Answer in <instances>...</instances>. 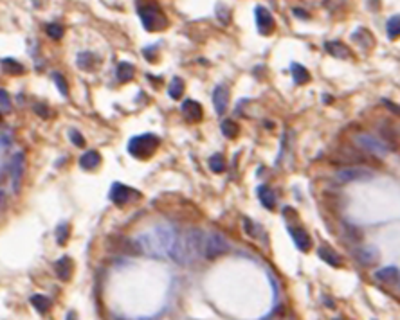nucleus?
Returning a JSON list of instances; mask_svg holds the SVG:
<instances>
[{
  "label": "nucleus",
  "mask_w": 400,
  "mask_h": 320,
  "mask_svg": "<svg viewBox=\"0 0 400 320\" xmlns=\"http://www.w3.org/2000/svg\"><path fill=\"white\" fill-rule=\"evenodd\" d=\"M55 270H56V275L58 279L61 281H69L70 275H72V270H74V265H72V259L70 257H61L58 263L55 265Z\"/></svg>",
  "instance_id": "obj_16"
},
{
  "label": "nucleus",
  "mask_w": 400,
  "mask_h": 320,
  "mask_svg": "<svg viewBox=\"0 0 400 320\" xmlns=\"http://www.w3.org/2000/svg\"><path fill=\"white\" fill-rule=\"evenodd\" d=\"M177 239V232L170 225H157L143 232L137 237V248L150 257H166L171 254L173 243Z\"/></svg>",
  "instance_id": "obj_1"
},
{
  "label": "nucleus",
  "mask_w": 400,
  "mask_h": 320,
  "mask_svg": "<svg viewBox=\"0 0 400 320\" xmlns=\"http://www.w3.org/2000/svg\"><path fill=\"white\" fill-rule=\"evenodd\" d=\"M353 140H355V144L359 148L366 149L371 155L382 157V155H388V151H390L384 140H381V138L371 135V133H357L355 137H353Z\"/></svg>",
  "instance_id": "obj_6"
},
{
  "label": "nucleus",
  "mask_w": 400,
  "mask_h": 320,
  "mask_svg": "<svg viewBox=\"0 0 400 320\" xmlns=\"http://www.w3.org/2000/svg\"><path fill=\"white\" fill-rule=\"evenodd\" d=\"M0 110L2 112H11V97L4 89H0Z\"/></svg>",
  "instance_id": "obj_32"
},
{
  "label": "nucleus",
  "mask_w": 400,
  "mask_h": 320,
  "mask_svg": "<svg viewBox=\"0 0 400 320\" xmlns=\"http://www.w3.org/2000/svg\"><path fill=\"white\" fill-rule=\"evenodd\" d=\"M238 124L234 123V121H231V119H228V121H224L222 123V133L226 135L228 138H234L238 135Z\"/></svg>",
  "instance_id": "obj_27"
},
{
  "label": "nucleus",
  "mask_w": 400,
  "mask_h": 320,
  "mask_svg": "<svg viewBox=\"0 0 400 320\" xmlns=\"http://www.w3.org/2000/svg\"><path fill=\"white\" fill-rule=\"evenodd\" d=\"M317 254H319V257H321L323 261L328 263L330 266H336V268H339V266L343 265L341 261V256L337 254L334 248H330V246H319V250H317Z\"/></svg>",
  "instance_id": "obj_19"
},
{
  "label": "nucleus",
  "mask_w": 400,
  "mask_h": 320,
  "mask_svg": "<svg viewBox=\"0 0 400 320\" xmlns=\"http://www.w3.org/2000/svg\"><path fill=\"white\" fill-rule=\"evenodd\" d=\"M325 49L328 50V54H332L337 59H348L351 56L350 49L346 45H343L341 42H326Z\"/></svg>",
  "instance_id": "obj_18"
},
{
  "label": "nucleus",
  "mask_w": 400,
  "mask_h": 320,
  "mask_svg": "<svg viewBox=\"0 0 400 320\" xmlns=\"http://www.w3.org/2000/svg\"><path fill=\"white\" fill-rule=\"evenodd\" d=\"M139 194L135 189L124 185V183H114L112 189H110V200L115 203V205H126V203L133 202L135 198H139Z\"/></svg>",
  "instance_id": "obj_7"
},
{
  "label": "nucleus",
  "mask_w": 400,
  "mask_h": 320,
  "mask_svg": "<svg viewBox=\"0 0 400 320\" xmlns=\"http://www.w3.org/2000/svg\"><path fill=\"white\" fill-rule=\"evenodd\" d=\"M99 164H101V155L94 149H90L83 155V157L79 158V166L81 169H87V171H94V169L99 168Z\"/></svg>",
  "instance_id": "obj_17"
},
{
  "label": "nucleus",
  "mask_w": 400,
  "mask_h": 320,
  "mask_svg": "<svg viewBox=\"0 0 400 320\" xmlns=\"http://www.w3.org/2000/svg\"><path fill=\"white\" fill-rule=\"evenodd\" d=\"M254 16H256V25H258L260 35H263V36L271 35L272 31H274V27H276L271 11L267 9V7H263V5H258L256 9H254Z\"/></svg>",
  "instance_id": "obj_9"
},
{
  "label": "nucleus",
  "mask_w": 400,
  "mask_h": 320,
  "mask_svg": "<svg viewBox=\"0 0 400 320\" xmlns=\"http://www.w3.org/2000/svg\"><path fill=\"white\" fill-rule=\"evenodd\" d=\"M258 196H260V202L265 209H274L276 207V194L271 187L267 185H260L258 187Z\"/></svg>",
  "instance_id": "obj_20"
},
{
  "label": "nucleus",
  "mask_w": 400,
  "mask_h": 320,
  "mask_svg": "<svg viewBox=\"0 0 400 320\" xmlns=\"http://www.w3.org/2000/svg\"><path fill=\"white\" fill-rule=\"evenodd\" d=\"M2 69H4V72H7V74H24V65L18 63V61L13 58L2 59Z\"/></svg>",
  "instance_id": "obj_23"
},
{
  "label": "nucleus",
  "mask_w": 400,
  "mask_h": 320,
  "mask_svg": "<svg viewBox=\"0 0 400 320\" xmlns=\"http://www.w3.org/2000/svg\"><path fill=\"white\" fill-rule=\"evenodd\" d=\"M292 70V79H294V83L296 85H305L310 81V74H308V70L299 63H292L290 67Z\"/></svg>",
  "instance_id": "obj_22"
},
{
  "label": "nucleus",
  "mask_w": 400,
  "mask_h": 320,
  "mask_svg": "<svg viewBox=\"0 0 400 320\" xmlns=\"http://www.w3.org/2000/svg\"><path fill=\"white\" fill-rule=\"evenodd\" d=\"M45 33H47V36L53 40H61V36H63V27L58 24H49L47 27H45Z\"/></svg>",
  "instance_id": "obj_29"
},
{
  "label": "nucleus",
  "mask_w": 400,
  "mask_h": 320,
  "mask_svg": "<svg viewBox=\"0 0 400 320\" xmlns=\"http://www.w3.org/2000/svg\"><path fill=\"white\" fill-rule=\"evenodd\" d=\"M35 110L38 112L40 117H49V110H47V106H44V104H35Z\"/></svg>",
  "instance_id": "obj_35"
},
{
  "label": "nucleus",
  "mask_w": 400,
  "mask_h": 320,
  "mask_svg": "<svg viewBox=\"0 0 400 320\" xmlns=\"http://www.w3.org/2000/svg\"><path fill=\"white\" fill-rule=\"evenodd\" d=\"M229 241L228 237L220 234L217 230H211L206 234V245H204V257L213 261V259H217V257L224 256V254H228L229 252Z\"/></svg>",
  "instance_id": "obj_5"
},
{
  "label": "nucleus",
  "mask_w": 400,
  "mask_h": 320,
  "mask_svg": "<svg viewBox=\"0 0 400 320\" xmlns=\"http://www.w3.org/2000/svg\"><path fill=\"white\" fill-rule=\"evenodd\" d=\"M294 13H296L297 18H303V20L308 18V16H306V15H308V13H305V11H303V9H294Z\"/></svg>",
  "instance_id": "obj_36"
},
{
  "label": "nucleus",
  "mask_w": 400,
  "mask_h": 320,
  "mask_svg": "<svg viewBox=\"0 0 400 320\" xmlns=\"http://www.w3.org/2000/svg\"><path fill=\"white\" fill-rule=\"evenodd\" d=\"M69 138L76 144V146H85L83 135H81L79 132H76V130H70V132H69Z\"/></svg>",
  "instance_id": "obj_33"
},
{
  "label": "nucleus",
  "mask_w": 400,
  "mask_h": 320,
  "mask_svg": "<svg viewBox=\"0 0 400 320\" xmlns=\"http://www.w3.org/2000/svg\"><path fill=\"white\" fill-rule=\"evenodd\" d=\"M133 74H135V69H133L132 63H126V61H121L117 65V70H115V76H117L119 83H128L133 79Z\"/></svg>",
  "instance_id": "obj_21"
},
{
  "label": "nucleus",
  "mask_w": 400,
  "mask_h": 320,
  "mask_svg": "<svg viewBox=\"0 0 400 320\" xmlns=\"http://www.w3.org/2000/svg\"><path fill=\"white\" fill-rule=\"evenodd\" d=\"M137 13L146 31H163L168 25V18L164 11L155 2H139Z\"/></svg>",
  "instance_id": "obj_3"
},
{
  "label": "nucleus",
  "mask_w": 400,
  "mask_h": 320,
  "mask_svg": "<svg viewBox=\"0 0 400 320\" xmlns=\"http://www.w3.org/2000/svg\"><path fill=\"white\" fill-rule=\"evenodd\" d=\"M31 306H33L38 313H45V311L51 308V301L45 295H33L31 297Z\"/></svg>",
  "instance_id": "obj_25"
},
{
  "label": "nucleus",
  "mask_w": 400,
  "mask_h": 320,
  "mask_svg": "<svg viewBox=\"0 0 400 320\" xmlns=\"http://www.w3.org/2000/svg\"><path fill=\"white\" fill-rule=\"evenodd\" d=\"M159 144H161V140L153 133L137 135V137L130 138L128 153L133 158H137V160H148L150 157H153V153L157 151Z\"/></svg>",
  "instance_id": "obj_4"
},
{
  "label": "nucleus",
  "mask_w": 400,
  "mask_h": 320,
  "mask_svg": "<svg viewBox=\"0 0 400 320\" xmlns=\"http://www.w3.org/2000/svg\"><path fill=\"white\" fill-rule=\"evenodd\" d=\"M53 79H55V83L58 85V90H59V94L61 95H69V87H67V81H65V78L63 76H59V74H53Z\"/></svg>",
  "instance_id": "obj_31"
},
{
  "label": "nucleus",
  "mask_w": 400,
  "mask_h": 320,
  "mask_svg": "<svg viewBox=\"0 0 400 320\" xmlns=\"http://www.w3.org/2000/svg\"><path fill=\"white\" fill-rule=\"evenodd\" d=\"M388 35L393 40L400 36V15L391 16V18L388 20Z\"/></svg>",
  "instance_id": "obj_26"
},
{
  "label": "nucleus",
  "mask_w": 400,
  "mask_h": 320,
  "mask_svg": "<svg viewBox=\"0 0 400 320\" xmlns=\"http://www.w3.org/2000/svg\"><path fill=\"white\" fill-rule=\"evenodd\" d=\"M67 236H69V225H67V223H63V225L58 227V243H59V245H61V243H65Z\"/></svg>",
  "instance_id": "obj_34"
},
{
  "label": "nucleus",
  "mask_w": 400,
  "mask_h": 320,
  "mask_svg": "<svg viewBox=\"0 0 400 320\" xmlns=\"http://www.w3.org/2000/svg\"><path fill=\"white\" fill-rule=\"evenodd\" d=\"M92 58H94V56L90 54V52H81V54H79V58H78L79 69H83V70L92 69Z\"/></svg>",
  "instance_id": "obj_30"
},
{
  "label": "nucleus",
  "mask_w": 400,
  "mask_h": 320,
  "mask_svg": "<svg viewBox=\"0 0 400 320\" xmlns=\"http://www.w3.org/2000/svg\"><path fill=\"white\" fill-rule=\"evenodd\" d=\"M288 232H290L292 239H294V243H296V246L299 248V250H301V252L310 250L312 239H310V236L306 234V230H303V229H297V227H290V229H288Z\"/></svg>",
  "instance_id": "obj_14"
},
{
  "label": "nucleus",
  "mask_w": 400,
  "mask_h": 320,
  "mask_svg": "<svg viewBox=\"0 0 400 320\" xmlns=\"http://www.w3.org/2000/svg\"><path fill=\"white\" fill-rule=\"evenodd\" d=\"M336 320H337V319H336Z\"/></svg>",
  "instance_id": "obj_37"
},
{
  "label": "nucleus",
  "mask_w": 400,
  "mask_h": 320,
  "mask_svg": "<svg viewBox=\"0 0 400 320\" xmlns=\"http://www.w3.org/2000/svg\"><path fill=\"white\" fill-rule=\"evenodd\" d=\"M228 104H229V90L224 85H220L213 92V106H215L218 115H224L226 110H228Z\"/></svg>",
  "instance_id": "obj_11"
},
{
  "label": "nucleus",
  "mask_w": 400,
  "mask_h": 320,
  "mask_svg": "<svg viewBox=\"0 0 400 320\" xmlns=\"http://www.w3.org/2000/svg\"><path fill=\"white\" fill-rule=\"evenodd\" d=\"M182 113L186 115V119L188 121H191V123H198L200 119H202L204 112H202V106H200V103H197L195 99H186L182 103Z\"/></svg>",
  "instance_id": "obj_12"
},
{
  "label": "nucleus",
  "mask_w": 400,
  "mask_h": 320,
  "mask_svg": "<svg viewBox=\"0 0 400 320\" xmlns=\"http://www.w3.org/2000/svg\"><path fill=\"white\" fill-rule=\"evenodd\" d=\"M24 168H25L24 153H16L9 164V177H11V183H13V191H18L20 180L24 177Z\"/></svg>",
  "instance_id": "obj_10"
},
{
  "label": "nucleus",
  "mask_w": 400,
  "mask_h": 320,
  "mask_svg": "<svg viewBox=\"0 0 400 320\" xmlns=\"http://www.w3.org/2000/svg\"><path fill=\"white\" fill-rule=\"evenodd\" d=\"M373 177V173L370 171V169H364V168H357V166H353V168H343L339 169V171L336 173V178L339 180V182H361V180H368V178Z\"/></svg>",
  "instance_id": "obj_8"
},
{
  "label": "nucleus",
  "mask_w": 400,
  "mask_h": 320,
  "mask_svg": "<svg viewBox=\"0 0 400 320\" xmlns=\"http://www.w3.org/2000/svg\"><path fill=\"white\" fill-rule=\"evenodd\" d=\"M204 245H206V232L200 229H189L182 234H177L170 256L178 265H191L198 257L204 256Z\"/></svg>",
  "instance_id": "obj_2"
},
{
  "label": "nucleus",
  "mask_w": 400,
  "mask_h": 320,
  "mask_svg": "<svg viewBox=\"0 0 400 320\" xmlns=\"http://www.w3.org/2000/svg\"><path fill=\"white\" fill-rule=\"evenodd\" d=\"M209 168H211L213 173H222L224 169H226V160H224L222 155H213L211 158H209Z\"/></svg>",
  "instance_id": "obj_28"
},
{
  "label": "nucleus",
  "mask_w": 400,
  "mask_h": 320,
  "mask_svg": "<svg viewBox=\"0 0 400 320\" xmlns=\"http://www.w3.org/2000/svg\"><path fill=\"white\" fill-rule=\"evenodd\" d=\"M375 279L382 284H397L400 279V272L397 270L395 266H388V268L375 272Z\"/></svg>",
  "instance_id": "obj_15"
},
{
  "label": "nucleus",
  "mask_w": 400,
  "mask_h": 320,
  "mask_svg": "<svg viewBox=\"0 0 400 320\" xmlns=\"http://www.w3.org/2000/svg\"><path fill=\"white\" fill-rule=\"evenodd\" d=\"M168 94L171 99H180L184 94V81L180 78H173L168 87Z\"/></svg>",
  "instance_id": "obj_24"
},
{
  "label": "nucleus",
  "mask_w": 400,
  "mask_h": 320,
  "mask_svg": "<svg viewBox=\"0 0 400 320\" xmlns=\"http://www.w3.org/2000/svg\"><path fill=\"white\" fill-rule=\"evenodd\" d=\"M355 257L361 265L370 266L373 263H377V259H379V250H377L375 246H361V248H357Z\"/></svg>",
  "instance_id": "obj_13"
}]
</instances>
